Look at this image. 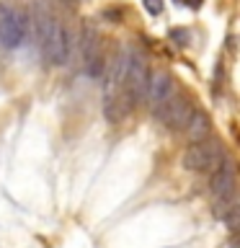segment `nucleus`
<instances>
[{
    "instance_id": "39448f33",
    "label": "nucleus",
    "mask_w": 240,
    "mask_h": 248,
    "mask_svg": "<svg viewBox=\"0 0 240 248\" xmlns=\"http://www.w3.org/2000/svg\"><path fill=\"white\" fill-rule=\"evenodd\" d=\"M152 114H155V119H160L163 124H168L170 129H186V124H189L191 114H194V106L186 98H181V96H176V93H173L165 104L155 106Z\"/></svg>"
},
{
    "instance_id": "ddd939ff",
    "label": "nucleus",
    "mask_w": 240,
    "mask_h": 248,
    "mask_svg": "<svg viewBox=\"0 0 240 248\" xmlns=\"http://www.w3.org/2000/svg\"><path fill=\"white\" fill-rule=\"evenodd\" d=\"M176 3H178V0H176ZM181 3H186L189 8H199V5H201V0H181Z\"/></svg>"
},
{
    "instance_id": "f8f14e48",
    "label": "nucleus",
    "mask_w": 240,
    "mask_h": 248,
    "mask_svg": "<svg viewBox=\"0 0 240 248\" xmlns=\"http://www.w3.org/2000/svg\"><path fill=\"white\" fill-rule=\"evenodd\" d=\"M104 16H106V18H114V23H119V18H121V11H106Z\"/></svg>"
},
{
    "instance_id": "9b49d317",
    "label": "nucleus",
    "mask_w": 240,
    "mask_h": 248,
    "mask_svg": "<svg viewBox=\"0 0 240 248\" xmlns=\"http://www.w3.org/2000/svg\"><path fill=\"white\" fill-rule=\"evenodd\" d=\"M142 5H145V11L150 16H160L163 13V0H142Z\"/></svg>"
},
{
    "instance_id": "1a4fd4ad",
    "label": "nucleus",
    "mask_w": 240,
    "mask_h": 248,
    "mask_svg": "<svg viewBox=\"0 0 240 248\" xmlns=\"http://www.w3.org/2000/svg\"><path fill=\"white\" fill-rule=\"evenodd\" d=\"M214 215H217V220H222L230 230H235V225H238V204H235V197L217 199Z\"/></svg>"
},
{
    "instance_id": "6e6552de",
    "label": "nucleus",
    "mask_w": 240,
    "mask_h": 248,
    "mask_svg": "<svg viewBox=\"0 0 240 248\" xmlns=\"http://www.w3.org/2000/svg\"><path fill=\"white\" fill-rule=\"evenodd\" d=\"M209 132H212V124H209V116L204 111H196L194 108L189 124H186V135H189L191 142H204L209 137Z\"/></svg>"
},
{
    "instance_id": "423d86ee",
    "label": "nucleus",
    "mask_w": 240,
    "mask_h": 248,
    "mask_svg": "<svg viewBox=\"0 0 240 248\" xmlns=\"http://www.w3.org/2000/svg\"><path fill=\"white\" fill-rule=\"evenodd\" d=\"M176 93V85H173V78H170L165 70H158V73H150V83H147V93L145 98L150 101V106H160Z\"/></svg>"
},
{
    "instance_id": "7ed1b4c3",
    "label": "nucleus",
    "mask_w": 240,
    "mask_h": 248,
    "mask_svg": "<svg viewBox=\"0 0 240 248\" xmlns=\"http://www.w3.org/2000/svg\"><path fill=\"white\" fill-rule=\"evenodd\" d=\"M222 160H225L222 145L214 142V140L194 142L183 155V166L189 170H196V173H209V170H214Z\"/></svg>"
},
{
    "instance_id": "0eeeda50",
    "label": "nucleus",
    "mask_w": 240,
    "mask_h": 248,
    "mask_svg": "<svg viewBox=\"0 0 240 248\" xmlns=\"http://www.w3.org/2000/svg\"><path fill=\"white\" fill-rule=\"evenodd\" d=\"M209 189H212L214 199L235 197V168H232L230 160H222L220 166L214 168L212 181H209Z\"/></svg>"
},
{
    "instance_id": "20e7f679",
    "label": "nucleus",
    "mask_w": 240,
    "mask_h": 248,
    "mask_svg": "<svg viewBox=\"0 0 240 248\" xmlns=\"http://www.w3.org/2000/svg\"><path fill=\"white\" fill-rule=\"evenodd\" d=\"M124 83H127V93L132 104L145 98L147 83H150V67H147V57L137 49L127 52V73H124Z\"/></svg>"
},
{
    "instance_id": "f03ea898",
    "label": "nucleus",
    "mask_w": 240,
    "mask_h": 248,
    "mask_svg": "<svg viewBox=\"0 0 240 248\" xmlns=\"http://www.w3.org/2000/svg\"><path fill=\"white\" fill-rule=\"evenodd\" d=\"M29 21L15 5L0 0V46L3 49H18L26 42Z\"/></svg>"
},
{
    "instance_id": "9d476101",
    "label": "nucleus",
    "mask_w": 240,
    "mask_h": 248,
    "mask_svg": "<svg viewBox=\"0 0 240 248\" xmlns=\"http://www.w3.org/2000/svg\"><path fill=\"white\" fill-rule=\"evenodd\" d=\"M170 39H173V44L186 46V44H189V39H191V34L186 29H170Z\"/></svg>"
},
{
    "instance_id": "f257e3e1",
    "label": "nucleus",
    "mask_w": 240,
    "mask_h": 248,
    "mask_svg": "<svg viewBox=\"0 0 240 248\" xmlns=\"http://www.w3.org/2000/svg\"><path fill=\"white\" fill-rule=\"evenodd\" d=\"M34 31L42 57L49 65H65L70 52H73V36L44 0H36L34 5Z\"/></svg>"
}]
</instances>
